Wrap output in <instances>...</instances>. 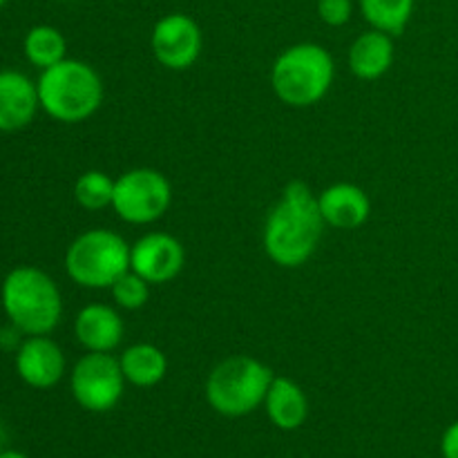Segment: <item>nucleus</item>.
Returning <instances> with one entry per match:
<instances>
[{
	"label": "nucleus",
	"instance_id": "9b49d317",
	"mask_svg": "<svg viewBox=\"0 0 458 458\" xmlns=\"http://www.w3.org/2000/svg\"><path fill=\"white\" fill-rule=\"evenodd\" d=\"M16 374L27 387L52 389L67 371L65 352L49 335H27L13 356Z\"/></svg>",
	"mask_w": 458,
	"mask_h": 458
},
{
	"label": "nucleus",
	"instance_id": "5701e85b",
	"mask_svg": "<svg viewBox=\"0 0 458 458\" xmlns=\"http://www.w3.org/2000/svg\"><path fill=\"white\" fill-rule=\"evenodd\" d=\"M443 458H458V420L450 425L441 437Z\"/></svg>",
	"mask_w": 458,
	"mask_h": 458
},
{
	"label": "nucleus",
	"instance_id": "1a4fd4ad",
	"mask_svg": "<svg viewBox=\"0 0 458 458\" xmlns=\"http://www.w3.org/2000/svg\"><path fill=\"white\" fill-rule=\"evenodd\" d=\"M150 49L155 61L170 72L191 70L204 49V34L199 22L182 12L161 16L152 25Z\"/></svg>",
	"mask_w": 458,
	"mask_h": 458
},
{
	"label": "nucleus",
	"instance_id": "423d86ee",
	"mask_svg": "<svg viewBox=\"0 0 458 458\" xmlns=\"http://www.w3.org/2000/svg\"><path fill=\"white\" fill-rule=\"evenodd\" d=\"M125 271H130V244L110 228H89L65 250V273L81 289L106 291Z\"/></svg>",
	"mask_w": 458,
	"mask_h": 458
},
{
	"label": "nucleus",
	"instance_id": "f03ea898",
	"mask_svg": "<svg viewBox=\"0 0 458 458\" xmlns=\"http://www.w3.org/2000/svg\"><path fill=\"white\" fill-rule=\"evenodd\" d=\"M40 110L58 123H83L103 106L106 85L101 74L81 58H63L36 79Z\"/></svg>",
	"mask_w": 458,
	"mask_h": 458
},
{
	"label": "nucleus",
	"instance_id": "f3484780",
	"mask_svg": "<svg viewBox=\"0 0 458 458\" xmlns=\"http://www.w3.org/2000/svg\"><path fill=\"white\" fill-rule=\"evenodd\" d=\"M116 358H119L125 383L132 385V387H157L168 374V358L152 343L130 344Z\"/></svg>",
	"mask_w": 458,
	"mask_h": 458
},
{
	"label": "nucleus",
	"instance_id": "412c9836",
	"mask_svg": "<svg viewBox=\"0 0 458 458\" xmlns=\"http://www.w3.org/2000/svg\"><path fill=\"white\" fill-rule=\"evenodd\" d=\"M150 286L141 276H137L134 271H125L114 284L110 286V295L114 300L116 309H123V311H139L148 304L150 300Z\"/></svg>",
	"mask_w": 458,
	"mask_h": 458
},
{
	"label": "nucleus",
	"instance_id": "f8f14e48",
	"mask_svg": "<svg viewBox=\"0 0 458 458\" xmlns=\"http://www.w3.org/2000/svg\"><path fill=\"white\" fill-rule=\"evenodd\" d=\"M125 325L119 309L106 302L85 304L74 316L76 343L92 353H112L123 343Z\"/></svg>",
	"mask_w": 458,
	"mask_h": 458
},
{
	"label": "nucleus",
	"instance_id": "6ab92c4d",
	"mask_svg": "<svg viewBox=\"0 0 458 458\" xmlns=\"http://www.w3.org/2000/svg\"><path fill=\"white\" fill-rule=\"evenodd\" d=\"M416 0H358L362 18L371 30L398 36L405 31L414 16Z\"/></svg>",
	"mask_w": 458,
	"mask_h": 458
},
{
	"label": "nucleus",
	"instance_id": "393cba45",
	"mask_svg": "<svg viewBox=\"0 0 458 458\" xmlns=\"http://www.w3.org/2000/svg\"><path fill=\"white\" fill-rule=\"evenodd\" d=\"M4 4H7V0H0V9H3Z\"/></svg>",
	"mask_w": 458,
	"mask_h": 458
},
{
	"label": "nucleus",
	"instance_id": "aec40b11",
	"mask_svg": "<svg viewBox=\"0 0 458 458\" xmlns=\"http://www.w3.org/2000/svg\"><path fill=\"white\" fill-rule=\"evenodd\" d=\"M114 179L103 170H85L74 182V201L88 213H101L112 208Z\"/></svg>",
	"mask_w": 458,
	"mask_h": 458
},
{
	"label": "nucleus",
	"instance_id": "ddd939ff",
	"mask_svg": "<svg viewBox=\"0 0 458 458\" xmlns=\"http://www.w3.org/2000/svg\"><path fill=\"white\" fill-rule=\"evenodd\" d=\"M318 208L325 219V226L338 231H356L371 217L369 195L360 186L349 182L331 183L318 192Z\"/></svg>",
	"mask_w": 458,
	"mask_h": 458
},
{
	"label": "nucleus",
	"instance_id": "9d476101",
	"mask_svg": "<svg viewBox=\"0 0 458 458\" xmlns=\"http://www.w3.org/2000/svg\"><path fill=\"white\" fill-rule=\"evenodd\" d=\"M186 264V249L174 235L150 231L130 244V271L141 276L148 284L161 286L173 282Z\"/></svg>",
	"mask_w": 458,
	"mask_h": 458
},
{
	"label": "nucleus",
	"instance_id": "6e6552de",
	"mask_svg": "<svg viewBox=\"0 0 458 458\" xmlns=\"http://www.w3.org/2000/svg\"><path fill=\"white\" fill-rule=\"evenodd\" d=\"M125 378L114 353L85 352L70 371V392L76 405L92 414L114 410L125 392Z\"/></svg>",
	"mask_w": 458,
	"mask_h": 458
},
{
	"label": "nucleus",
	"instance_id": "4468645a",
	"mask_svg": "<svg viewBox=\"0 0 458 458\" xmlns=\"http://www.w3.org/2000/svg\"><path fill=\"white\" fill-rule=\"evenodd\" d=\"M38 110L36 81L18 70H0V132L25 130Z\"/></svg>",
	"mask_w": 458,
	"mask_h": 458
},
{
	"label": "nucleus",
	"instance_id": "f257e3e1",
	"mask_svg": "<svg viewBox=\"0 0 458 458\" xmlns=\"http://www.w3.org/2000/svg\"><path fill=\"white\" fill-rule=\"evenodd\" d=\"M325 231L318 192L304 182L286 183L264 222L262 246L267 258L282 268H298L316 253Z\"/></svg>",
	"mask_w": 458,
	"mask_h": 458
},
{
	"label": "nucleus",
	"instance_id": "39448f33",
	"mask_svg": "<svg viewBox=\"0 0 458 458\" xmlns=\"http://www.w3.org/2000/svg\"><path fill=\"white\" fill-rule=\"evenodd\" d=\"M273 371L253 356H231L210 369L204 396L210 410L226 419H242L264 405Z\"/></svg>",
	"mask_w": 458,
	"mask_h": 458
},
{
	"label": "nucleus",
	"instance_id": "0eeeda50",
	"mask_svg": "<svg viewBox=\"0 0 458 458\" xmlns=\"http://www.w3.org/2000/svg\"><path fill=\"white\" fill-rule=\"evenodd\" d=\"M173 186L157 168H132L114 179L112 210L130 226H150L168 213Z\"/></svg>",
	"mask_w": 458,
	"mask_h": 458
},
{
	"label": "nucleus",
	"instance_id": "b1692460",
	"mask_svg": "<svg viewBox=\"0 0 458 458\" xmlns=\"http://www.w3.org/2000/svg\"><path fill=\"white\" fill-rule=\"evenodd\" d=\"M0 458H27L22 452H16V450H7V452H0Z\"/></svg>",
	"mask_w": 458,
	"mask_h": 458
},
{
	"label": "nucleus",
	"instance_id": "7ed1b4c3",
	"mask_svg": "<svg viewBox=\"0 0 458 458\" xmlns=\"http://www.w3.org/2000/svg\"><path fill=\"white\" fill-rule=\"evenodd\" d=\"M0 304L9 325L22 335H49L61 325V289L43 268H12L0 286Z\"/></svg>",
	"mask_w": 458,
	"mask_h": 458
},
{
	"label": "nucleus",
	"instance_id": "20e7f679",
	"mask_svg": "<svg viewBox=\"0 0 458 458\" xmlns=\"http://www.w3.org/2000/svg\"><path fill=\"white\" fill-rule=\"evenodd\" d=\"M335 81V61L322 45L295 43L282 49L271 65V88L289 107H311L329 94Z\"/></svg>",
	"mask_w": 458,
	"mask_h": 458
},
{
	"label": "nucleus",
	"instance_id": "dca6fc26",
	"mask_svg": "<svg viewBox=\"0 0 458 458\" xmlns=\"http://www.w3.org/2000/svg\"><path fill=\"white\" fill-rule=\"evenodd\" d=\"M262 407L267 410L268 420L282 432H295L307 423V394L293 378H286V376H273Z\"/></svg>",
	"mask_w": 458,
	"mask_h": 458
},
{
	"label": "nucleus",
	"instance_id": "2eb2a0df",
	"mask_svg": "<svg viewBox=\"0 0 458 458\" xmlns=\"http://www.w3.org/2000/svg\"><path fill=\"white\" fill-rule=\"evenodd\" d=\"M396 47H394V36L385 31L369 30L362 31L347 52V67L356 79L360 81H378L392 70Z\"/></svg>",
	"mask_w": 458,
	"mask_h": 458
},
{
	"label": "nucleus",
	"instance_id": "a211bd4d",
	"mask_svg": "<svg viewBox=\"0 0 458 458\" xmlns=\"http://www.w3.org/2000/svg\"><path fill=\"white\" fill-rule=\"evenodd\" d=\"M22 54L30 65L43 72L67 58V40L58 27L43 22V25H34L27 30L25 38H22Z\"/></svg>",
	"mask_w": 458,
	"mask_h": 458
},
{
	"label": "nucleus",
	"instance_id": "4be33fe9",
	"mask_svg": "<svg viewBox=\"0 0 458 458\" xmlns=\"http://www.w3.org/2000/svg\"><path fill=\"white\" fill-rule=\"evenodd\" d=\"M318 16L329 27H344L353 18V0H318Z\"/></svg>",
	"mask_w": 458,
	"mask_h": 458
}]
</instances>
